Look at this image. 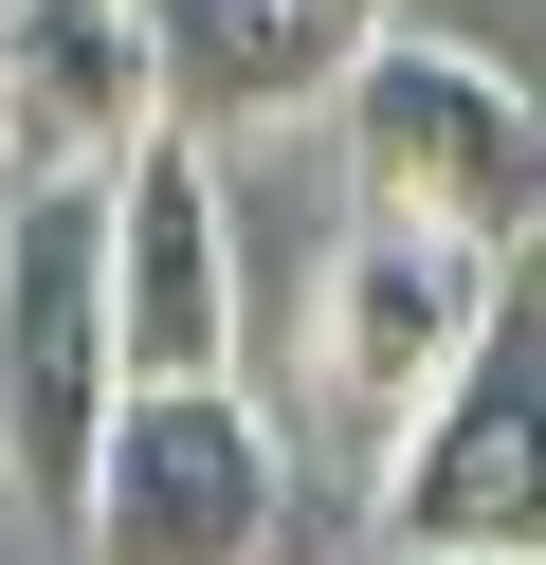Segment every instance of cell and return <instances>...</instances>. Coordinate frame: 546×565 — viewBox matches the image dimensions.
I'll list each match as a JSON object with an SVG mask.
<instances>
[{"instance_id":"cell-3","label":"cell","mask_w":546,"mask_h":565,"mask_svg":"<svg viewBox=\"0 0 546 565\" xmlns=\"http://www.w3.org/2000/svg\"><path fill=\"white\" fill-rule=\"evenodd\" d=\"M364 529H383V565H546V274L528 256H510L473 365L364 475Z\"/></svg>"},{"instance_id":"cell-7","label":"cell","mask_w":546,"mask_h":565,"mask_svg":"<svg viewBox=\"0 0 546 565\" xmlns=\"http://www.w3.org/2000/svg\"><path fill=\"white\" fill-rule=\"evenodd\" d=\"M164 110L146 0H0V183H128Z\"/></svg>"},{"instance_id":"cell-9","label":"cell","mask_w":546,"mask_h":565,"mask_svg":"<svg viewBox=\"0 0 546 565\" xmlns=\"http://www.w3.org/2000/svg\"><path fill=\"white\" fill-rule=\"evenodd\" d=\"M528 274H546V237H528Z\"/></svg>"},{"instance_id":"cell-4","label":"cell","mask_w":546,"mask_h":565,"mask_svg":"<svg viewBox=\"0 0 546 565\" xmlns=\"http://www.w3.org/2000/svg\"><path fill=\"white\" fill-rule=\"evenodd\" d=\"M109 402H128V347H109V183H19L0 201V475L36 529L92 511Z\"/></svg>"},{"instance_id":"cell-8","label":"cell","mask_w":546,"mask_h":565,"mask_svg":"<svg viewBox=\"0 0 546 565\" xmlns=\"http://www.w3.org/2000/svg\"><path fill=\"white\" fill-rule=\"evenodd\" d=\"M164 38V110L201 128H328V92L383 55V0H146Z\"/></svg>"},{"instance_id":"cell-6","label":"cell","mask_w":546,"mask_h":565,"mask_svg":"<svg viewBox=\"0 0 546 565\" xmlns=\"http://www.w3.org/2000/svg\"><path fill=\"white\" fill-rule=\"evenodd\" d=\"M109 347H128V383H237V347H255L237 183L201 128H146L109 183Z\"/></svg>"},{"instance_id":"cell-1","label":"cell","mask_w":546,"mask_h":565,"mask_svg":"<svg viewBox=\"0 0 546 565\" xmlns=\"http://www.w3.org/2000/svg\"><path fill=\"white\" fill-rule=\"evenodd\" d=\"M510 256H473V237H419V220H346L310 256V310H291V456H346V475H383L400 419L437 402V383L473 365V329H492Z\"/></svg>"},{"instance_id":"cell-2","label":"cell","mask_w":546,"mask_h":565,"mask_svg":"<svg viewBox=\"0 0 546 565\" xmlns=\"http://www.w3.org/2000/svg\"><path fill=\"white\" fill-rule=\"evenodd\" d=\"M328 164H346V220H419V237H473V256L546 237V110L473 38L383 19V55L328 92Z\"/></svg>"},{"instance_id":"cell-5","label":"cell","mask_w":546,"mask_h":565,"mask_svg":"<svg viewBox=\"0 0 546 565\" xmlns=\"http://www.w3.org/2000/svg\"><path fill=\"white\" fill-rule=\"evenodd\" d=\"M274 529H291V438L237 383H128L109 402L73 565H274Z\"/></svg>"}]
</instances>
